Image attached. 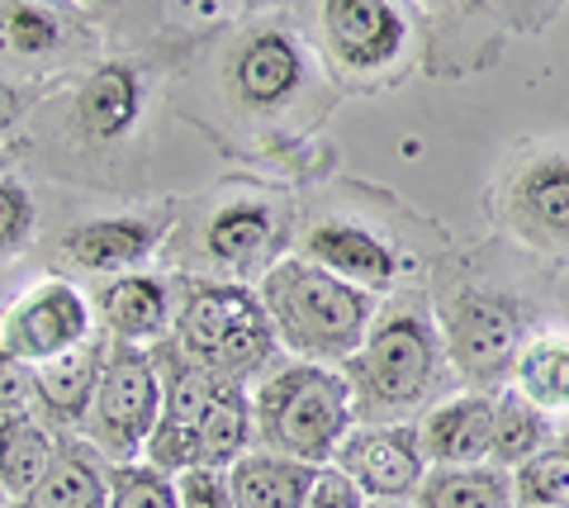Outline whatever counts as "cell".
<instances>
[{"mask_svg":"<svg viewBox=\"0 0 569 508\" xmlns=\"http://www.w3.org/2000/svg\"><path fill=\"white\" fill-rule=\"evenodd\" d=\"M257 300L276 328V342L299 361H347L361 352L366 332L376 328L370 290L323 271L309 257H284L266 271Z\"/></svg>","mask_w":569,"mask_h":508,"instance_id":"6da1fadb","label":"cell"},{"mask_svg":"<svg viewBox=\"0 0 569 508\" xmlns=\"http://www.w3.org/2000/svg\"><path fill=\"white\" fill-rule=\"evenodd\" d=\"M252 424L266 451L305 466H332L342 437L356 428L351 385L332 366L290 361L257 385Z\"/></svg>","mask_w":569,"mask_h":508,"instance_id":"7a4b0ae2","label":"cell"},{"mask_svg":"<svg viewBox=\"0 0 569 508\" xmlns=\"http://www.w3.org/2000/svg\"><path fill=\"white\" fill-rule=\"evenodd\" d=\"M441 332L418 309H399L366 332L361 352L347 357L342 376L351 385L356 424H399L413 414L437 385L441 371Z\"/></svg>","mask_w":569,"mask_h":508,"instance_id":"3957f363","label":"cell"},{"mask_svg":"<svg viewBox=\"0 0 569 508\" xmlns=\"http://www.w3.org/2000/svg\"><path fill=\"white\" fill-rule=\"evenodd\" d=\"M190 361L219 380H247L257 376L276 352V328L252 290L242 286H194L176 313V338Z\"/></svg>","mask_w":569,"mask_h":508,"instance_id":"277c9868","label":"cell"},{"mask_svg":"<svg viewBox=\"0 0 569 508\" xmlns=\"http://www.w3.org/2000/svg\"><path fill=\"white\" fill-rule=\"evenodd\" d=\"M162 418V366L148 347L110 338V357L96 385L91 414H86V442L110 466L138 461L148 451V437Z\"/></svg>","mask_w":569,"mask_h":508,"instance_id":"5b68a950","label":"cell"},{"mask_svg":"<svg viewBox=\"0 0 569 508\" xmlns=\"http://www.w3.org/2000/svg\"><path fill=\"white\" fill-rule=\"evenodd\" d=\"M441 347H447L460 380H470L475 390H493L512 376V361L522 352L518 305L489 290H466L447 313Z\"/></svg>","mask_w":569,"mask_h":508,"instance_id":"8992f818","label":"cell"},{"mask_svg":"<svg viewBox=\"0 0 569 508\" xmlns=\"http://www.w3.org/2000/svg\"><path fill=\"white\" fill-rule=\"evenodd\" d=\"M332 466L361 489L366 504H399L413 499V489L427 476V457L418 442V428L408 424H356Z\"/></svg>","mask_w":569,"mask_h":508,"instance_id":"52a82bcc","label":"cell"},{"mask_svg":"<svg viewBox=\"0 0 569 508\" xmlns=\"http://www.w3.org/2000/svg\"><path fill=\"white\" fill-rule=\"evenodd\" d=\"M91 305L81 300L77 286L67 280H39L29 295H20L6 319H0V347L10 357H20L24 366H43L52 357H62L67 347H77L81 338H91Z\"/></svg>","mask_w":569,"mask_h":508,"instance_id":"ba28073f","label":"cell"},{"mask_svg":"<svg viewBox=\"0 0 569 508\" xmlns=\"http://www.w3.org/2000/svg\"><path fill=\"white\" fill-rule=\"evenodd\" d=\"M171 347L176 357V371L162 376V418H157V428L148 437V451H142V461L167 470V476H181V470H194V437H200V418L209 409V399L219 395V376L204 371L200 361H190L181 347Z\"/></svg>","mask_w":569,"mask_h":508,"instance_id":"9c48e42d","label":"cell"},{"mask_svg":"<svg viewBox=\"0 0 569 508\" xmlns=\"http://www.w3.org/2000/svg\"><path fill=\"white\" fill-rule=\"evenodd\" d=\"M104 357H110V338L91 332V338H81L77 347H67L62 357L33 366V405L43 409L48 424H58V428L86 424L100 371H104Z\"/></svg>","mask_w":569,"mask_h":508,"instance_id":"30bf717a","label":"cell"},{"mask_svg":"<svg viewBox=\"0 0 569 508\" xmlns=\"http://www.w3.org/2000/svg\"><path fill=\"white\" fill-rule=\"evenodd\" d=\"M427 466H479L493 447V399L485 390L456 395L447 405L427 409L418 428Z\"/></svg>","mask_w":569,"mask_h":508,"instance_id":"8fae6325","label":"cell"},{"mask_svg":"<svg viewBox=\"0 0 569 508\" xmlns=\"http://www.w3.org/2000/svg\"><path fill=\"white\" fill-rule=\"evenodd\" d=\"M323 466L290 461L280 451H247L223 470L228 508H305L309 489Z\"/></svg>","mask_w":569,"mask_h":508,"instance_id":"7c38bea8","label":"cell"},{"mask_svg":"<svg viewBox=\"0 0 569 508\" xmlns=\"http://www.w3.org/2000/svg\"><path fill=\"white\" fill-rule=\"evenodd\" d=\"M323 24L351 67H380L403 43V20L389 0H323Z\"/></svg>","mask_w":569,"mask_h":508,"instance_id":"4fadbf2b","label":"cell"},{"mask_svg":"<svg viewBox=\"0 0 569 508\" xmlns=\"http://www.w3.org/2000/svg\"><path fill=\"white\" fill-rule=\"evenodd\" d=\"M305 257L361 290H385L399 276V257L376 233L356 229V223H323V229H313L305 242Z\"/></svg>","mask_w":569,"mask_h":508,"instance_id":"5bb4252c","label":"cell"},{"mask_svg":"<svg viewBox=\"0 0 569 508\" xmlns=\"http://www.w3.org/2000/svg\"><path fill=\"white\" fill-rule=\"evenodd\" d=\"M14 508H110V466L96 461L91 442H58L48 476Z\"/></svg>","mask_w":569,"mask_h":508,"instance_id":"9a60e30c","label":"cell"},{"mask_svg":"<svg viewBox=\"0 0 569 508\" xmlns=\"http://www.w3.org/2000/svg\"><path fill=\"white\" fill-rule=\"evenodd\" d=\"M100 313L110 338L148 347L157 338H167L171 323V290L157 276H119L110 290L100 295Z\"/></svg>","mask_w":569,"mask_h":508,"instance_id":"2e32d148","label":"cell"},{"mask_svg":"<svg viewBox=\"0 0 569 508\" xmlns=\"http://www.w3.org/2000/svg\"><path fill=\"white\" fill-rule=\"evenodd\" d=\"M252 437H257V424H252V399L238 380H223L219 395L209 399V409L200 418V437H194V470H223L233 466L238 457L252 451Z\"/></svg>","mask_w":569,"mask_h":508,"instance_id":"e0dca14e","label":"cell"},{"mask_svg":"<svg viewBox=\"0 0 569 508\" xmlns=\"http://www.w3.org/2000/svg\"><path fill=\"white\" fill-rule=\"evenodd\" d=\"M413 508H512V470L479 466H432L413 489Z\"/></svg>","mask_w":569,"mask_h":508,"instance_id":"ac0fdd59","label":"cell"},{"mask_svg":"<svg viewBox=\"0 0 569 508\" xmlns=\"http://www.w3.org/2000/svg\"><path fill=\"white\" fill-rule=\"evenodd\" d=\"M157 229L142 219H100V223H81L67 233V257L86 271H133L142 257L152 252Z\"/></svg>","mask_w":569,"mask_h":508,"instance_id":"d6986e66","label":"cell"},{"mask_svg":"<svg viewBox=\"0 0 569 508\" xmlns=\"http://www.w3.org/2000/svg\"><path fill=\"white\" fill-rule=\"evenodd\" d=\"M52 457H58V442H52V432L29 409L0 414V485H6L10 504H20L48 476Z\"/></svg>","mask_w":569,"mask_h":508,"instance_id":"ffe728a7","label":"cell"},{"mask_svg":"<svg viewBox=\"0 0 569 508\" xmlns=\"http://www.w3.org/2000/svg\"><path fill=\"white\" fill-rule=\"evenodd\" d=\"M512 390L541 414L569 409V338L565 332H546V338L522 342L518 361H512Z\"/></svg>","mask_w":569,"mask_h":508,"instance_id":"44dd1931","label":"cell"},{"mask_svg":"<svg viewBox=\"0 0 569 508\" xmlns=\"http://www.w3.org/2000/svg\"><path fill=\"white\" fill-rule=\"evenodd\" d=\"M299 86V48L284 33H257L238 58V91L252 104H276Z\"/></svg>","mask_w":569,"mask_h":508,"instance_id":"7402d4cb","label":"cell"},{"mask_svg":"<svg viewBox=\"0 0 569 508\" xmlns=\"http://www.w3.org/2000/svg\"><path fill=\"white\" fill-rule=\"evenodd\" d=\"M550 447V414H541L537 405H527L518 390L493 399V447L489 461L503 470H518L522 461H531L537 451Z\"/></svg>","mask_w":569,"mask_h":508,"instance_id":"603a6c76","label":"cell"},{"mask_svg":"<svg viewBox=\"0 0 569 508\" xmlns=\"http://www.w3.org/2000/svg\"><path fill=\"white\" fill-rule=\"evenodd\" d=\"M522 215L546 233H569V157H541L512 186Z\"/></svg>","mask_w":569,"mask_h":508,"instance_id":"cb8c5ba5","label":"cell"},{"mask_svg":"<svg viewBox=\"0 0 569 508\" xmlns=\"http://www.w3.org/2000/svg\"><path fill=\"white\" fill-rule=\"evenodd\" d=\"M271 242V209L266 205H228L209 219V252L228 267H252Z\"/></svg>","mask_w":569,"mask_h":508,"instance_id":"d4e9b609","label":"cell"},{"mask_svg":"<svg viewBox=\"0 0 569 508\" xmlns=\"http://www.w3.org/2000/svg\"><path fill=\"white\" fill-rule=\"evenodd\" d=\"M138 114V81L123 72V67H104L86 81L81 91V124L100 133V138H114L133 124Z\"/></svg>","mask_w":569,"mask_h":508,"instance_id":"484cf974","label":"cell"},{"mask_svg":"<svg viewBox=\"0 0 569 508\" xmlns=\"http://www.w3.org/2000/svg\"><path fill=\"white\" fill-rule=\"evenodd\" d=\"M512 508H569V442L512 470Z\"/></svg>","mask_w":569,"mask_h":508,"instance_id":"4316f807","label":"cell"},{"mask_svg":"<svg viewBox=\"0 0 569 508\" xmlns=\"http://www.w3.org/2000/svg\"><path fill=\"white\" fill-rule=\"evenodd\" d=\"M110 508H176V476L148 461L110 466Z\"/></svg>","mask_w":569,"mask_h":508,"instance_id":"83f0119b","label":"cell"},{"mask_svg":"<svg viewBox=\"0 0 569 508\" xmlns=\"http://www.w3.org/2000/svg\"><path fill=\"white\" fill-rule=\"evenodd\" d=\"M58 43V20L39 6H14L6 20H0V48L20 52V58H39Z\"/></svg>","mask_w":569,"mask_h":508,"instance_id":"f1b7e54d","label":"cell"},{"mask_svg":"<svg viewBox=\"0 0 569 508\" xmlns=\"http://www.w3.org/2000/svg\"><path fill=\"white\" fill-rule=\"evenodd\" d=\"M29 223H33V209H29L24 186L0 177V252L20 248V242L29 238Z\"/></svg>","mask_w":569,"mask_h":508,"instance_id":"f546056e","label":"cell"},{"mask_svg":"<svg viewBox=\"0 0 569 508\" xmlns=\"http://www.w3.org/2000/svg\"><path fill=\"white\" fill-rule=\"evenodd\" d=\"M176 508H228L219 470H181L176 476Z\"/></svg>","mask_w":569,"mask_h":508,"instance_id":"4dcf8cb0","label":"cell"},{"mask_svg":"<svg viewBox=\"0 0 569 508\" xmlns=\"http://www.w3.org/2000/svg\"><path fill=\"white\" fill-rule=\"evenodd\" d=\"M33 405V366L0 347V414H24Z\"/></svg>","mask_w":569,"mask_h":508,"instance_id":"1f68e13d","label":"cell"},{"mask_svg":"<svg viewBox=\"0 0 569 508\" xmlns=\"http://www.w3.org/2000/svg\"><path fill=\"white\" fill-rule=\"evenodd\" d=\"M305 508H366V495L337 466H323L318 470V480H313V489H309Z\"/></svg>","mask_w":569,"mask_h":508,"instance_id":"d6a6232c","label":"cell"},{"mask_svg":"<svg viewBox=\"0 0 569 508\" xmlns=\"http://www.w3.org/2000/svg\"><path fill=\"white\" fill-rule=\"evenodd\" d=\"M14 114H20V96H14L10 86L0 81V133H6V129L14 124Z\"/></svg>","mask_w":569,"mask_h":508,"instance_id":"836d02e7","label":"cell"},{"mask_svg":"<svg viewBox=\"0 0 569 508\" xmlns=\"http://www.w3.org/2000/svg\"><path fill=\"white\" fill-rule=\"evenodd\" d=\"M366 508H395V504H366Z\"/></svg>","mask_w":569,"mask_h":508,"instance_id":"e575fe53","label":"cell"},{"mask_svg":"<svg viewBox=\"0 0 569 508\" xmlns=\"http://www.w3.org/2000/svg\"><path fill=\"white\" fill-rule=\"evenodd\" d=\"M0 504H10V499H6V485H0Z\"/></svg>","mask_w":569,"mask_h":508,"instance_id":"d590c367","label":"cell"},{"mask_svg":"<svg viewBox=\"0 0 569 508\" xmlns=\"http://www.w3.org/2000/svg\"><path fill=\"white\" fill-rule=\"evenodd\" d=\"M0 508H14V504H0Z\"/></svg>","mask_w":569,"mask_h":508,"instance_id":"8d00e7d4","label":"cell"}]
</instances>
